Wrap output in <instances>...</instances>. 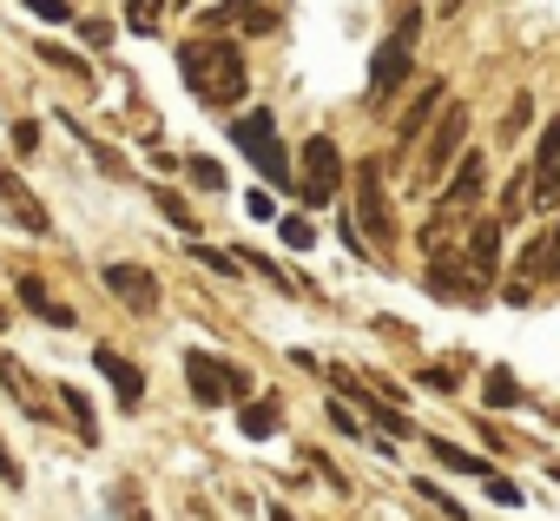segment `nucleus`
I'll return each mask as SVG.
<instances>
[{"label":"nucleus","instance_id":"f257e3e1","mask_svg":"<svg viewBox=\"0 0 560 521\" xmlns=\"http://www.w3.org/2000/svg\"><path fill=\"white\" fill-rule=\"evenodd\" d=\"M178 73H185V86H191L205 106H237L244 86H250L244 54H237L231 40H185V47H178Z\"/></svg>","mask_w":560,"mask_h":521},{"label":"nucleus","instance_id":"f03ea898","mask_svg":"<svg viewBox=\"0 0 560 521\" xmlns=\"http://www.w3.org/2000/svg\"><path fill=\"white\" fill-rule=\"evenodd\" d=\"M416 34H422V8H402V21L389 27V40L370 60V100H396L402 80L416 73Z\"/></svg>","mask_w":560,"mask_h":521},{"label":"nucleus","instance_id":"7ed1b4c3","mask_svg":"<svg viewBox=\"0 0 560 521\" xmlns=\"http://www.w3.org/2000/svg\"><path fill=\"white\" fill-rule=\"evenodd\" d=\"M231 139H237V152L264 172V185H298V172H291V152L277 146V119L270 113H244L237 126H231Z\"/></svg>","mask_w":560,"mask_h":521},{"label":"nucleus","instance_id":"20e7f679","mask_svg":"<svg viewBox=\"0 0 560 521\" xmlns=\"http://www.w3.org/2000/svg\"><path fill=\"white\" fill-rule=\"evenodd\" d=\"M350 185H357V224H363V238H370L376 251H389V244H396V211H389L383 165H376V159H363V165L350 172Z\"/></svg>","mask_w":560,"mask_h":521},{"label":"nucleus","instance_id":"39448f33","mask_svg":"<svg viewBox=\"0 0 560 521\" xmlns=\"http://www.w3.org/2000/svg\"><path fill=\"white\" fill-rule=\"evenodd\" d=\"M185 383H191V403L218 409V403H250V377L218 363L211 350H185Z\"/></svg>","mask_w":560,"mask_h":521},{"label":"nucleus","instance_id":"423d86ee","mask_svg":"<svg viewBox=\"0 0 560 521\" xmlns=\"http://www.w3.org/2000/svg\"><path fill=\"white\" fill-rule=\"evenodd\" d=\"M462 146H468V106H442L435 113V132H429V152H422V172H416V185H435V178H448L455 172V159H462Z\"/></svg>","mask_w":560,"mask_h":521},{"label":"nucleus","instance_id":"0eeeda50","mask_svg":"<svg viewBox=\"0 0 560 521\" xmlns=\"http://www.w3.org/2000/svg\"><path fill=\"white\" fill-rule=\"evenodd\" d=\"M343 192V152L337 139H304V205H330Z\"/></svg>","mask_w":560,"mask_h":521},{"label":"nucleus","instance_id":"6e6552de","mask_svg":"<svg viewBox=\"0 0 560 521\" xmlns=\"http://www.w3.org/2000/svg\"><path fill=\"white\" fill-rule=\"evenodd\" d=\"M560 205V113L540 126V146H534V211H553Z\"/></svg>","mask_w":560,"mask_h":521},{"label":"nucleus","instance_id":"1a4fd4ad","mask_svg":"<svg viewBox=\"0 0 560 521\" xmlns=\"http://www.w3.org/2000/svg\"><path fill=\"white\" fill-rule=\"evenodd\" d=\"M422 291H429V298H442V304H481V285H475V271H468V265H455L448 251H442V257H429Z\"/></svg>","mask_w":560,"mask_h":521},{"label":"nucleus","instance_id":"9d476101","mask_svg":"<svg viewBox=\"0 0 560 521\" xmlns=\"http://www.w3.org/2000/svg\"><path fill=\"white\" fill-rule=\"evenodd\" d=\"M100 278H106V291H113L126 311H139V317H152V311H159V278H152L145 265H106Z\"/></svg>","mask_w":560,"mask_h":521},{"label":"nucleus","instance_id":"9b49d317","mask_svg":"<svg viewBox=\"0 0 560 521\" xmlns=\"http://www.w3.org/2000/svg\"><path fill=\"white\" fill-rule=\"evenodd\" d=\"M481 185H488V159H481V152H462L455 172L442 178V205H435V211H468V205L481 198Z\"/></svg>","mask_w":560,"mask_h":521},{"label":"nucleus","instance_id":"f8f14e48","mask_svg":"<svg viewBox=\"0 0 560 521\" xmlns=\"http://www.w3.org/2000/svg\"><path fill=\"white\" fill-rule=\"evenodd\" d=\"M93 363H100V377L113 383L119 409H139V403H145V370H139V363H126L113 344H100V350H93Z\"/></svg>","mask_w":560,"mask_h":521},{"label":"nucleus","instance_id":"ddd939ff","mask_svg":"<svg viewBox=\"0 0 560 521\" xmlns=\"http://www.w3.org/2000/svg\"><path fill=\"white\" fill-rule=\"evenodd\" d=\"M442 106H448V86H442V80H429V86H422V93L409 100V113L396 119V146L409 152V146H416V139H422V132L435 126V113H442Z\"/></svg>","mask_w":560,"mask_h":521},{"label":"nucleus","instance_id":"4468645a","mask_svg":"<svg viewBox=\"0 0 560 521\" xmlns=\"http://www.w3.org/2000/svg\"><path fill=\"white\" fill-rule=\"evenodd\" d=\"M0 205H8V211H14V224H21V231H34V238H47V231H54L47 205H40V198H34V192H27L8 165H0Z\"/></svg>","mask_w":560,"mask_h":521},{"label":"nucleus","instance_id":"2eb2a0df","mask_svg":"<svg viewBox=\"0 0 560 521\" xmlns=\"http://www.w3.org/2000/svg\"><path fill=\"white\" fill-rule=\"evenodd\" d=\"M468 271H475L481 291L494 285V271H501V218H475V231H468Z\"/></svg>","mask_w":560,"mask_h":521},{"label":"nucleus","instance_id":"dca6fc26","mask_svg":"<svg viewBox=\"0 0 560 521\" xmlns=\"http://www.w3.org/2000/svg\"><path fill=\"white\" fill-rule=\"evenodd\" d=\"M337 390H343V396H350V403H363V416H370V422H376V429H383V436H409V416H402V409H396V403H383V396H376V390H363V383H357V377H343V370H337Z\"/></svg>","mask_w":560,"mask_h":521},{"label":"nucleus","instance_id":"f3484780","mask_svg":"<svg viewBox=\"0 0 560 521\" xmlns=\"http://www.w3.org/2000/svg\"><path fill=\"white\" fill-rule=\"evenodd\" d=\"M14 298H21V304H27L34 317H47L54 331H73V324H80V317H73V311H67V304H60V298H54V291L40 285V278H14Z\"/></svg>","mask_w":560,"mask_h":521},{"label":"nucleus","instance_id":"a211bd4d","mask_svg":"<svg viewBox=\"0 0 560 521\" xmlns=\"http://www.w3.org/2000/svg\"><path fill=\"white\" fill-rule=\"evenodd\" d=\"M277 422H284L277 396H250V403H237V436H244V442H270Z\"/></svg>","mask_w":560,"mask_h":521},{"label":"nucleus","instance_id":"6ab92c4d","mask_svg":"<svg viewBox=\"0 0 560 521\" xmlns=\"http://www.w3.org/2000/svg\"><path fill=\"white\" fill-rule=\"evenodd\" d=\"M0 383H8V396H14V403H21L27 416H47V403H40V390H34V377H27V370H21V363L8 357V350H0Z\"/></svg>","mask_w":560,"mask_h":521},{"label":"nucleus","instance_id":"aec40b11","mask_svg":"<svg viewBox=\"0 0 560 521\" xmlns=\"http://www.w3.org/2000/svg\"><path fill=\"white\" fill-rule=\"evenodd\" d=\"M429 455H435L442 468H455V475H494V468H488L481 455H468V449H455L448 436H429Z\"/></svg>","mask_w":560,"mask_h":521},{"label":"nucleus","instance_id":"412c9836","mask_svg":"<svg viewBox=\"0 0 560 521\" xmlns=\"http://www.w3.org/2000/svg\"><path fill=\"white\" fill-rule=\"evenodd\" d=\"M60 403H67V416H73V429H80V442L93 449V442H100V416H93V403H86V396H80L73 383H60Z\"/></svg>","mask_w":560,"mask_h":521},{"label":"nucleus","instance_id":"4be33fe9","mask_svg":"<svg viewBox=\"0 0 560 521\" xmlns=\"http://www.w3.org/2000/svg\"><path fill=\"white\" fill-rule=\"evenodd\" d=\"M191 257H198L205 271H218V278H237V271H244V257H231V251H218V244H198V238H191Z\"/></svg>","mask_w":560,"mask_h":521},{"label":"nucleus","instance_id":"5701e85b","mask_svg":"<svg viewBox=\"0 0 560 521\" xmlns=\"http://www.w3.org/2000/svg\"><path fill=\"white\" fill-rule=\"evenodd\" d=\"M481 396H488L494 409H514V403H521V383H514L508 370H488V377H481Z\"/></svg>","mask_w":560,"mask_h":521},{"label":"nucleus","instance_id":"b1692460","mask_svg":"<svg viewBox=\"0 0 560 521\" xmlns=\"http://www.w3.org/2000/svg\"><path fill=\"white\" fill-rule=\"evenodd\" d=\"M277 238H284L291 251H311V244H317V224H311L304 211H291V218H277Z\"/></svg>","mask_w":560,"mask_h":521},{"label":"nucleus","instance_id":"393cba45","mask_svg":"<svg viewBox=\"0 0 560 521\" xmlns=\"http://www.w3.org/2000/svg\"><path fill=\"white\" fill-rule=\"evenodd\" d=\"M152 198H159V211H165V218H172V224H178V231H185V238H191V231H198V224H191V211H185V198H178V192H165V185H159V192H152Z\"/></svg>","mask_w":560,"mask_h":521},{"label":"nucleus","instance_id":"a878e982","mask_svg":"<svg viewBox=\"0 0 560 521\" xmlns=\"http://www.w3.org/2000/svg\"><path fill=\"white\" fill-rule=\"evenodd\" d=\"M416 495H422V501H435V508H442V514H455V521H468V508H462V501H455V495H448V488H435V482H429V475H422V482H416Z\"/></svg>","mask_w":560,"mask_h":521},{"label":"nucleus","instance_id":"bb28decb","mask_svg":"<svg viewBox=\"0 0 560 521\" xmlns=\"http://www.w3.org/2000/svg\"><path fill=\"white\" fill-rule=\"evenodd\" d=\"M159 8H165V0H126V27H132V34H152Z\"/></svg>","mask_w":560,"mask_h":521},{"label":"nucleus","instance_id":"cd10ccee","mask_svg":"<svg viewBox=\"0 0 560 521\" xmlns=\"http://www.w3.org/2000/svg\"><path fill=\"white\" fill-rule=\"evenodd\" d=\"M21 8H27L34 21H47V27H60V21H73V8H67V0H21Z\"/></svg>","mask_w":560,"mask_h":521},{"label":"nucleus","instance_id":"c85d7f7f","mask_svg":"<svg viewBox=\"0 0 560 521\" xmlns=\"http://www.w3.org/2000/svg\"><path fill=\"white\" fill-rule=\"evenodd\" d=\"M185 172H191V185H198V192H224V172H218V159H191Z\"/></svg>","mask_w":560,"mask_h":521},{"label":"nucleus","instance_id":"c756f323","mask_svg":"<svg viewBox=\"0 0 560 521\" xmlns=\"http://www.w3.org/2000/svg\"><path fill=\"white\" fill-rule=\"evenodd\" d=\"M40 60H47V67H60V73H73V80H86V60H80V54H67V47H40Z\"/></svg>","mask_w":560,"mask_h":521},{"label":"nucleus","instance_id":"7c9ffc66","mask_svg":"<svg viewBox=\"0 0 560 521\" xmlns=\"http://www.w3.org/2000/svg\"><path fill=\"white\" fill-rule=\"evenodd\" d=\"M527 119H534V100L521 93V100L508 106V119H501V132H508V139H521V132H527Z\"/></svg>","mask_w":560,"mask_h":521},{"label":"nucleus","instance_id":"2f4dec72","mask_svg":"<svg viewBox=\"0 0 560 521\" xmlns=\"http://www.w3.org/2000/svg\"><path fill=\"white\" fill-rule=\"evenodd\" d=\"M250 8H257V0H218V8H211L205 21H211V27H218V21H244Z\"/></svg>","mask_w":560,"mask_h":521},{"label":"nucleus","instance_id":"473e14b6","mask_svg":"<svg viewBox=\"0 0 560 521\" xmlns=\"http://www.w3.org/2000/svg\"><path fill=\"white\" fill-rule=\"evenodd\" d=\"M422 390H435V396H455V370H442V363H435V370H422Z\"/></svg>","mask_w":560,"mask_h":521},{"label":"nucleus","instance_id":"72a5a7b5","mask_svg":"<svg viewBox=\"0 0 560 521\" xmlns=\"http://www.w3.org/2000/svg\"><path fill=\"white\" fill-rule=\"evenodd\" d=\"M488 495H494V501H501V508H521V488H514V482H508V475H488Z\"/></svg>","mask_w":560,"mask_h":521},{"label":"nucleus","instance_id":"f704fd0d","mask_svg":"<svg viewBox=\"0 0 560 521\" xmlns=\"http://www.w3.org/2000/svg\"><path fill=\"white\" fill-rule=\"evenodd\" d=\"M270 27H277V8H250L244 14V34H270Z\"/></svg>","mask_w":560,"mask_h":521},{"label":"nucleus","instance_id":"c9c22d12","mask_svg":"<svg viewBox=\"0 0 560 521\" xmlns=\"http://www.w3.org/2000/svg\"><path fill=\"white\" fill-rule=\"evenodd\" d=\"M34 146H40V119H21L14 126V152H34Z\"/></svg>","mask_w":560,"mask_h":521},{"label":"nucleus","instance_id":"e433bc0d","mask_svg":"<svg viewBox=\"0 0 560 521\" xmlns=\"http://www.w3.org/2000/svg\"><path fill=\"white\" fill-rule=\"evenodd\" d=\"M0 482H8V488H21L27 475H21V462H14V449L8 442H0Z\"/></svg>","mask_w":560,"mask_h":521},{"label":"nucleus","instance_id":"4c0bfd02","mask_svg":"<svg viewBox=\"0 0 560 521\" xmlns=\"http://www.w3.org/2000/svg\"><path fill=\"white\" fill-rule=\"evenodd\" d=\"M330 422H337V436H363V422H357L343 403H330Z\"/></svg>","mask_w":560,"mask_h":521},{"label":"nucleus","instance_id":"58836bf2","mask_svg":"<svg viewBox=\"0 0 560 521\" xmlns=\"http://www.w3.org/2000/svg\"><path fill=\"white\" fill-rule=\"evenodd\" d=\"M553 278H560V224H553Z\"/></svg>","mask_w":560,"mask_h":521},{"label":"nucleus","instance_id":"ea45409f","mask_svg":"<svg viewBox=\"0 0 560 521\" xmlns=\"http://www.w3.org/2000/svg\"><path fill=\"white\" fill-rule=\"evenodd\" d=\"M270 521H298V514H291V508H270Z\"/></svg>","mask_w":560,"mask_h":521},{"label":"nucleus","instance_id":"a19ab883","mask_svg":"<svg viewBox=\"0 0 560 521\" xmlns=\"http://www.w3.org/2000/svg\"><path fill=\"white\" fill-rule=\"evenodd\" d=\"M442 8H448V14H455V8H462V0H442Z\"/></svg>","mask_w":560,"mask_h":521}]
</instances>
